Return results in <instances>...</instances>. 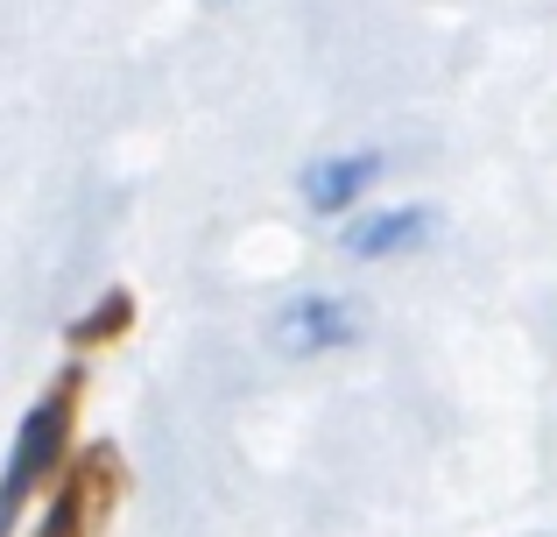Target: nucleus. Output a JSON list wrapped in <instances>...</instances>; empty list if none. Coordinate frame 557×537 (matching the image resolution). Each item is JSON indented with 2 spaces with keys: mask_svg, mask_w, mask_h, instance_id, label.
I'll use <instances>...</instances> for the list:
<instances>
[{
  "mask_svg": "<svg viewBox=\"0 0 557 537\" xmlns=\"http://www.w3.org/2000/svg\"><path fill=\"white\" fill-rule=\"evenodd\" d=\"M431 206H395V212H360L354 227L339 234V248L354 255V263H381V255H409L431 241Z\"/></svg>",
  "mask_w": 557,
  "mask_h": 537,
  "instance_id": "20e7f679",
  "label": "nucleus"
},
{
  "mask_svg": "<svg viewBox=\"0 0 557 537\" xmlns=\"http://www.w3.org/2000/svg\"><path fill=\"white\" fill-rule=\"evenodd\" d=\"M71 417H78V375H57V389L22 417V431H14V460H8V516H14V510H28V496H36L42 481H57V453H64V439H71Z\"/></svg>",
  "mask_w": 557,
  "mask_h": 537,
  "instance_id": "f257e3e1",
  "label": "nucleus"
},
{
  "mask_svg": "<svg viewBox=\"0 0 557 537\" xmlns=\"http://www.w3.org/2000/svg\"><path fill=\"white\" fill-rule=\"evenodd\" d=\"M381 178V149H354V156H325V163H311L304 170V206L311 212H354L360 206V192Z\"/></svg>",
  "mask_w": 557,
  "mask_h": 537,
  "instance_id": "39448f33",
  "label": "nucleus"
},
{
  "mask_svg": "<svg viewBox=\"0 0 557 537\" xmlns=\"http://www.w3.org/2000/svg\"><path fill=\"white\" fill-rule=\"evenodd\" d=\"M360 332V304L354 297H297L275 312V346L289 361H311V354H332Z\"/></svg>",
  "mask_w": 557,
  "mask_h": 537,
  "instance_id": "7ed1b4c3",
  "label": "nucleus"
},
{
  "mask_svg": "<svg viewBox=\"0 0 557 537\" xmlns=\"http://www.w3.org/2000/svg\"><path fill=\"white\" fill-rule=\"evenodd\" d=\"M121 453L113 446H92L78 453L64 474H57V496H50V516H42V537H99L107 516L121 510Z\"/></svg>",
  "mask_w": 557,
  "mask_h": 537,
  "instance_id": "f03ea898",
  "label": "nucleus"
},
{
  "mask_svg": "<svg viewBox=\"0 0 557 537\" xmlns=\"http://www.w3.org/2000/svg\"><path fill=\"white\" fill-rule=\"evenodd\" d=\"M127 318H135V297H127V290H113V297H99L92 312L71 326V346H107V340H121Z\"/></svg>",
  "mask_w": 557,
  "mask_h": 537,
  "instance_id": "423d86ee",
  "label": "nucleus"
}]
</instances>
